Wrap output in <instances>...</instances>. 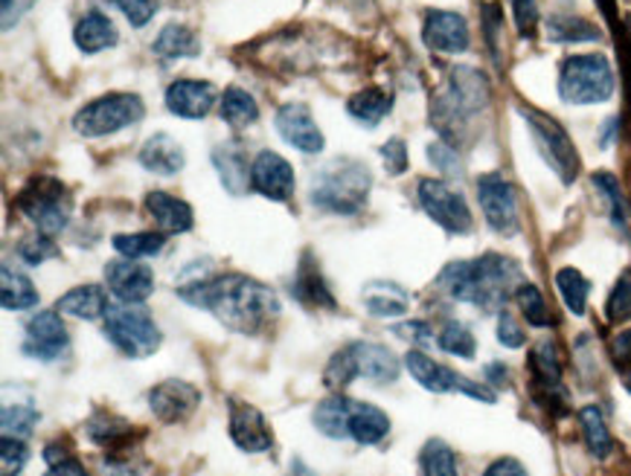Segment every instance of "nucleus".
<instances>
[{"instance_id": "b1692460", "label": "nucleus", "mask_w": 631, "mask_h": 476, "mask_svg": "<svg viewBox=\"0 0 631 476\" xmlns=\"http://www.w3.org/2000/svg\"><path fill=\"white\" fill-rule=\"evenodd\" d=\"M146 213L154 221L160 232H169V236H178V232H190L192 224H195V215L186 201L175 198L163 190H154L146 195Z\"/></svg>"}, {"instance_id": "e433bc0d", "label": "nucleus", "mask_w": 631, "mask_h": 476, "mask_svg": "<svg viewBox=\"0 0 631 476\" xmlns=\"http://www.w3.org/2000/svg\"><path fill=\"white\" fill-rule=\"evenodd\" d=\"M346 404H350L346 396L323 398L312 413L314 428L329 439H346Z\"/></svg>"}, {"instance_id": "6e6552de", "label": "nucleus", "mask_w": 631, "mask_h": 476, "mask_svg": "<svg viewBox=\"0 0 631 476\" xmlns=\"http://www.w3.org/2000/svg\"><path fill=\"white\" fill-rule=\"evenodd\" d=\"M489 105V82L474 67H454L448 76V90L434 105L437 128L446 134L448 122H463L466 117L483 111Z\"/></svg>"}, {"instance_id": "7ed1b4c3", "label": "nucleus", "mask_w": 631, "mask_h": 476, "mask_svg": "<svg viewBox=\"0 0 631 476\" xmlns=\"http://www.w3.org/2000/svg\"><path fill=\"white\" fill-rule=\"evenodd\" d=\"M370 175L367 163L355 158H338L312 175V204L332 215H359L367 207Z\"/></svg>"}, {"instance_id": "0e129e2a", "label": "nucleus", "mask_w": 631, "mask_h": 476, "mask_svg": "<svg viewBox=\"0 0 631 476\" xmlns=\"http://www.w3.org/2000/svg\"><path fill=\"white\" fill-rule=\"evenodd\" d=\"M614 131H617V119H606V128H602V131H600L602 149H611V140H614Z\"/></svg>"}, {"instance_id": "1a4fd4ad", "label": "nucleus", "mask_w": 631, "mask_h": 476, "mask_svg": "<svg viewBox=\"0 0 631 476\" xmlns=\"http://www.w3.org/2000/svg\"><path fill=\"white\" fill-rule=\"evenodd\" d=\"M521 117L527 119L530 134H533V143H536L544 163L562 177V183H574L579 175V154H576L568 131L553 117L533 111V108H521Z\"/></svg>"}, {"instance_id": "9b49d317", "label": "nucleus", "mask_w": 631, "mask_h": 476, "mask_svg": "<svg viewBox=\"0 0 631 476\" xmlns=\"http://www.w3.org/2000/svg\"><path fill=\"white\" fill-rule=\"evenodd\" d=\"M419 204L428 213V218L440 224L442 230L451 232V236H463V232L472 230V213H469L466 198L440 177L419 181Z\"/></svg>"}, {"instance_id": "5fc2aeb1", "label": "nucleus", "mask_w": 631, "mask_h": 476, "mask_svg": "<svg viewBox=\"0 0 631 476\" xmlns=\"http://www.w3.org/2000/svg\"><path fill=\"white\" fill-rule=\"evenodd\" d=\"M512 3V18H515V26H518L521 35H533L538 24V7L536 0H510Z\"/></svg>"}, {"instance_id": "7c9ffc66", "label": "nucleus", "mask_w": 631, "mask_h": 476, "mask_svg": "<svg viewBox=\"0 0 631 476\" xmlns=\"http://www.w3.org/2000/svg\"><path fill=\"white\" fill-rule=\"evenodd\" d=\"M154 56L163 62H175V58H195L201 53V39L190 26L184 24H167L152 44Z\"/></svg>"}, {"instance_id": "6ab92c4d", "label": "nucleus", "mask_w": 631, "mask_h": 476, "mask_svg": "<svg viewBox=\"0 0 631 476\" xmlns=\"http://www.w3.org/2000/svg\"><path fill=\"white\" fill-rule=\"evenodd\" d=\"M277 131L286 140L288 145H295L297 151L303 154H318L323 151L327 140H323V131L314 122L309 105L303 102H286L277 111Z\"/></svg>"}, {"instance_id": "5701e85b", "label": "nucleus", "mask_w": 631, "mask_h": 476, "mask_svg": "<svg viewBox=\"0 0 631 476\" xmlns=\"http://www.w3.org/2000/svg\"><path fill=\"white\" fill-rule=\"evenodd\" d=\"M391 433V415L378 410L376 404H364L350 398L346 404V439L355 445H378Z\"/></svg>"}, {"instance_id": "ddd939ff", "label": "nucleus", "mask_w": 631, "mask_h": 476, "mask_svg": "<svg viewBox=\"0 0 631 476\" xmlns=\"http://www.w3.org/2000/svg\"><path fill=\"white\" fill-rule=\"evenodd\" d=\"M71 346V334L58 311H39L32 314L30 323L24 326V343H21V351L26 357H35V360H56L67 351Z\"/></svg>"}, {"instance_id": "473e14b6", "label": "nucleus", "mask_w": 631, "mask_h": 476, "mask_svg": "<svg viewBox=\"0 0 631 476\" xmlns=\"http://www.w3.org/2000/svg\"><path fill=\"white\" fill-rule=\"evenodd\" d=\"M393 108V96L382 88H364L361 94H355L346 102V111L350 117H355L361 126L376 128Z\"/></svg>"}, {"instance_id": "72a5a7b5", "label": "nucleus", "mask_w": 631, "mask_h": 476, "mask_svg": "<svg viewBox=\"0 0 631 476\" xmlns=\"http://www.w3.org/2000/svg\"><path fill=\"white\" fill-rule=\"evenodd\" d=\"M579 424H582L585 445H588L591 456L608 459L611 451H614V439H611V430H608L606 415H602L600 407H582V410H579Z\"/></svg>"}, {"instance_id": "6e6d98bb", "label": "nucleus", "mask_w": 631, "mask_h": 476, "mask_svg": "<svg viewBox=\"0 0 631 476\" xmlns=\"http://www.w3.org/2000/svg\"><path fill=\"white\" fill-rule=\"evenodd\" d=\"M382 158L387 163V172L391 175H402L408 169V145L402 143L399 137H393L387 143L382 145Z\"/></svg>"}, {"instance_id": "f257e3e1", "label": "nucleus", "mask_w": 631, "mask_h": 476, "mask_svg": "<svg viewBox=\"0 0 631 476\" xmlns=\"http://www.w3.org/2000/svg\"><path fill=\"white\" fill-rule=\"evenodd\" d=\"M178 296L192 309L213 314L236 334H263L280 317V296L245 273H218L178 288Z\"/></svg>"}, {"instance_id": "69168bd1", "label": "nucleus", "mask_w": 631, "mask_h": 476, "mask_svg": "<svg viewBox=\"0 0 631 476\" xmlns=\"http://www.w3.org/2000/svg\"><path fill=\"white\" fill-rule=\"evenodd\" d=\"M625 387H629V392H631V375H625Z\"/></svg>"}, {"instance_id": "09e8293b", "label": "nucleus", "mask_w": 631, "mask_h": 476, "mask_svg": "<svg viewBox=\"0 0 631 476\" xmlns=\"http://www.w3.org/2000/svg\"><path fill=\"white\" fill-rule=\"evenodd\" d=\"M18 256L24 259L26 264H41L58 256V247L53 245V238L50 236H26L21 238V245H18Z\"/></svg>"}, {"instance_id": "4be33fe9", "label": "nucleus", "mask_w": 631, "mask_h": 476, "mask_svg": "<svg viewBox=\"0 0 631 476\" xmlns=\"http://www.w3.org/2000/svg\"><path fill=\"white\" fill-rule=\"evenodd\" d=\"M291 296H295L300 305L306 309H327V311H335L338 302L329 291L327 279L320 273V264L314 262V256L306 250L300 264H297V273H295V282H291Z\"/></svg>"}, {"instance_id": "3c124183", "label": "nucleus", "mask_w": 631, "mask_h": 476, "mask_svg": "<svg viewBox=\"0 0 631 476\" xmlns=\"http://www.w3.org/2000/svg\"><path fill=\"white\" fill-rule=\"evenodd\" d=\"M498 340L506 349H521L527 343V334L521 332L518 320L512 317L510 311H501V317H498Z\"/></svg>"}, {"instance_id": "a19ab883", "label": "nucleus", "mask_w": 631, "mask_h": 476, "mask_svg": "<svg viewBox=\"0 0 631 476\" xmlns=\"http://www.w3.org/2000/svg\"><path fill=\"white\" fill-rule=\"evenodd\" d=\"M437 346H440L446 355L463 357V360H472L474 351H478V340H474L472 328L457 323V320H448L446 326L437 334Z\"/></svg>"}, {"instance_id": "a878e982", "label": "nucleus", "mask_w": 631, "mask_h": 476, "mask_svg": "<svg viewBox=\"0 0 631 476\" xmlns=\"http://www.w3.org/2000/svg\"><path fill=\"white\" fill-rule=\"evenodd\" d=\"M140 166L154 172L160 177L178 175L186 166L184 145L178 143L175 137L169 134H152L140 149Z\"/></svg>"}, {"instance_id": "393cba45", "label": "nucleus", "mask_w": 631, "mask_h": 476, "mask_svg": "<svg viewBox=\"0 0 631 476\" xmlns=\"http://www.w3.org/2000/svg\"><path fill=\"white\" fill-rule=\"evenodd\" d=\"M361 302L370 317L378 320H396L405 317L410 309V294L396 282H384V279H373L361 288Z\"/></svg>"}, {"instance_id": "e2e57ef3", "label": "nucleus", "mask_w": 631, "mask_h": 476, "mask_svg": "<svg viewBox=\"0 0 631 476\" xmlns=\"http://www.w3.org/2000/svg\"><path fill=\"white\" fill-rule=\"evenodd\" d=\"M396 332L405 334V337H414L416 343H434L431 328L425 326V323H408V326H399Z\"/></svg>"}, {"instance_id": "ea45409f", "label": "nucleus", "mask_w": 631, "mask_h": 476, "mask_svg": "<svg viewBox=\"0 0 631 476\" xmlns=\"http://www.w3.org/2000/svg\"><path fill=\"white\" fill-rule=\"evenodd\" d=\"M114 250L122 256V259H149V256H158L167 245L163 232H120V236L111 238Z\"/></svg>"}, {"instance_id": "a18cd8bd", "label": "nucleus", "mask_w": 631, "mask_h": 476, "mask_svg": "<svg viewBox=\"0 0 631 476\" xmlns=\"http://www.w3.org/2000/svg\"><path fill=\"white\" fill-rule=\"evenodd\" d=\"M591 181H593V186H597V192H600L602 198L608 201V213H611V221H614L617 227H623L625 224V198H623V190H620V181H617L611 172H597Z\"/></svg>"}, {"instance_id": "de8ad7c7", "label": "nucleus", "mask_w": 631, "mask_h": 476, "mask_svg": "<svg viewBox=\"0 0 631 476\" xmlns=\"http://www.w3.org/2000/svg\"><path fill=\"white\" fill-rule=\"evenodd\" d=\"M0 462H3V476H18L26 468L30 462V447H26L24 439L3 436L0 442Z\"/></svg>"}, {"instance_id": "c03bdc74", "label": "nucleus", "mask_w": 631, "mask_h": 476, "mask_svg": "<svg viewBox=\"0 0 631 476\" xmlns=\"http://www.w3.org/2000/svg\"><path fill=\"white\" fill-rule=\"evenodd\" d=\"M39 410L30 404H7L3 407V436H12V439H26L32 436V430L39 424Z\"/></svg>"}, {"instance_id": "f8f14e48", "label": "nucleus", "mask_w": 631, "mask_h": 476, "mask_svg": "<svg viewBox=\"0 0 631 476\" xmlns=\"http://www.w3.org/2000/svg\"><path fill=\"white\" fill-rule=\"evenodd\" d=\"M478 201L486 215V224L501 236H515L521 227L518 215V192L498 172L478 177Z\"/></svg>"}, {"instance_id": "603ef678", "label": "nucleus", "mask_w": 631, "mask_h": 476, "mask_svg": "<svg viewBox=\"0 0 631 476\" xmlns=\"http://www.w3.org/2000/svg\"><path fill=\"white\" fill-rule=\"evenodd\" d=\"M428 160H431L434 166L440 169L442 175H460L463 169H460V158H457V151L451 149L448 143H431L428 145Z\"/></svg>"}, {"instance_id": "58836bf2", "label": "nucleus", "mask_w": 631, "mask_h": 476, "mask_svg": "<svg viewBox=\"0 0 631 476\" xmlns=\"http://www.w3.org/2000/svg\"><path fill=\"white\" fill-rule=\"evenodd\" d=\"M556 288H559L562 300H565L570 314L582 317L585 309H588V296H591V282L576 268H562L556 273Z\"/></svg>"}, {"instance_id": "a211bd4d", "label": "nucleus", "mask_w": 631, "mask_h": 476, "mask_svg": "<svg viewBox=\"0 0 631 476\" xmlns=\"http://www.w3.org/2000/svg\"><path fill=\"white\" fill-rule=\"evenodd\" d=\"M105 282H108V291L128 305H143L154 294L152 268L135 259L105 264Z\"/></svg>"}, {"instance_id": "0eeeda50", "label": "nucleus", "mask_w": 631, "mask_h": 476, "mask_svg": "<svg viewBox=\"0 0 631 476\" xmlns=\"http://www.w3.org/2000/svg\"><path fill=\"white\" fill-rule=\"evenodd\" d=\"M143 113L146 105L137 94H108L85 105L73 117V128L82 137H108L128 126H137Z\"/></svg>"}, {"instance_id": "39448f33", "label": "nucleus", "mask_w": 631, "mask_h": 476, "mask_svg": "<svg viewBox=\"0 0 631 476\" xmlns=\"http://www.w3.org/2000/svg\"><path fill=\"white\" fill-rule=\"evenodd\" d=\"M614 67L602 53L565 58L559 73V96L568 105H600L614 96Z\"/></svg>"}, {"instance_id": "8fccbe9b", "label": "nucleus", "mask_w": 631, "mask_h": 476, "mask_svg": "<svg viewBox=\"0 0 631 476\" xmlns=\"http://www.w3.org/2000/svg\"><path fill=\"white\" fill-rule=\"evenodd\" d=\"M111 3L120 7L122 15L128 18V24L137 26V30L149 24L154 12H158V0H111Z\"/></svg>"}, {"instance_id": "052dcab7", "label": "nucleus", "mask_w": 631, "mask_h": 476, "mask_svg": "<svg viewBox=\"0 0 631 476\" xmlns=\"http://www.w3.org/2000/svg\"><path fill=\"white\" fill-rule=\"evenodd\" d=\"M483 378H486L489 387H510V369H506L504 364H486V369H483Z\"/></svg>"}, {"instance_id": "aec40b11", "label": "nucleus", "mask_w": 631, "mask_h": 476, "mask_svg": "<svg viewBox=\"0 0 631 476\" xmlns=\"http://www.w3.org/2000/svg\"><path fill=\"white\" fill-rule=\"evenodd\" d=\"M222 96L216 94V88L210 82L199 79H178L167 88V108L169 113H175L181 119H204L213 105L218 102Z\"/></svg>"}, {"instance_id": "2eb2a0df", "label": "nucleus", "mask_w": 631, "mask_h": 476, "mask_svg": "<svg viewBox=\"0 0 631 476\" xmlns=\"http://www.w3.org/2000/svg\"><path fill=\"white\" fill-rule=\"evenodd\" d=\"M295 169L282 154L263 149L250 163V190L268 201H288L295 195Z\"/></svg>"}, {"instance_id": "9d476101", "label": "nucleus", "mask_w": 631, "mask_h": 476, "mask_svg": "<svg viewBox=\"0 0 631 476\" xmlns=\"http://www.w3.org/2000/svg\"><path fill=\"white\" fill-rule=\"evenodd\" d=\"M405 366H408L410 378L423 389L434 392V396H446V392H463V396L483 401V404H495V389L489 383H474L463 375H457L454 369L437 364L434 357L425 355L423 349H410L405 355Z\"/></svg>"}, {"instance_id": "f704fd0d", "label": "nucleus", "mask_w": 631, "mask_h": 476, "mask_svg": "<svg viewBox=\"0 0 631 476\" xmlns=\"http://www.w3.org/2000/svg\"><path fill=\"white\" fill-rule=\"evenodd\" d=\"M218 113H222V119L231 128H248L259 119V105H256V99L248 90L233 85V88L224 90L222 99H218Z\"/></svg>"}, {"instance_id": "423d86ee", "label": "nucleus", "mask_w": 631, "mask_h": 476, "mask_svg": "<svg viewBox=\"0 0 631 476\" xmlns=\"http://www.w3.org/2000/svg\"><path fill=\"white\" fill-rule=\"evenodd\" d=\"M105 337L114 343V349L122 351L126 357L143 360L152 357L160 349V334L158 323L143 305H128V302H117L105 314Z\"/></svg>"}, {"instance_id": "2f4dec72", "label": "nucleus", "mask_w": 631, "mask_h": 476, "mask_svg": "<svg viewBox=\"0 0 631 476\" xmlns=\"http://www.w3.org/2000/svg\"><path fill=\"white\" fill-rule=\"evenodd\" d=\"M39 291L32 285L30 279L21 273V270H12L9 264H3V273H0V302L7 311H26L39 305Z\"/></svg>"}, {"instance_id": "412c9836", "label": "nucleus", "mask_w": 631, "mask_h": 476, "mask_svg": "<svg viewBox=\"0 0 631 476\" xmlns=\"http://www.w3.org/2000/svg\"><path fill=\"white\" fill-rule=\"evenodd\" d=\"M352 355H355V366H359V378L370 383H393L399 378L402 364L399 357L393 355L387 346L382 343H370V340H352L350 343Z\"/></svg>"}, {"instance_id": "4468645a", "label": "nucleus", "mask_w": 631, "mask_h": 476, "mask_svg": "<svg viewBox=\"0 0 631 476\" xmlns=\"http://www.w3.org/2000/svg\"><path fill=\"white\" fill-rule=\"evenodd\" d=\"M201 404V389L181 378H169L149 389V410L160 424H181Z\"/></svg>"}, {"instance_id": "79ce46f5", "label": "nucleus", "mask_w": 631, "mask_h": 476, "mask_svg": "<svg viewBox=\"0 0 631 476\" xmlns=\"http://www.w3.org/2000/svg\"><path fill=\"white\" fill-rule=\"evenodd\" d=\"M512 300L518 302L521 314L527 317L530 326L536 328H550L553 326V317H550V309H547V302H544V294L538 291L533 282H521L518 291Z\"/></svg>"}, {"instance_id": "13d9d810", "label": "nucleus", "mask_w": 631, "mask_h": 476, "mask_svg": "<svg viewBox=\"0 0 631 476\" xmlns=\"http://www.w3.org/2000/svg\"><path fill=\"white\" fill-rule=\"evenodd\" d=\"M611 357H614V364L623 369L625 375H631V328L629 332H620L611 340Z\"/></svg>"}, {"instance_id": "f03ea898", "label": "nucleus", "mask_w": 631, "mask_h": 476, "mask_svg": "<svg viewBox=\"0 0 631 476\" xmlns=\"http://www.w3.org/2000/svg\"><path fill=\"white\" fill-rule=\"evenodd\" d=\"M524 282L518 262L501 253H486L472 262H451L440 270L437 288L451 300L469 302L483 311H501Z\"/></svg>"}, {"instance_id": "680f3d73", "label": "nucleus", "mask_w": 631, "mask_h": 476, "mask_svg": "<svg viewBox=\"0 0 631 476\" xmlns=\"http://www.w3.org/2000/svg\"><path fill=\"white\" fill-rule=\"evenodd\" d=\"M44 476H90V474L82 468L79 459H67L58 462V465H50V470Z\"/></svg>"}, {"instance_id": "864d4df0", "label": "nucleus", "mask_w": 631, "mask_h": 476, "mask_svg": "<svg viewBox=\"0 0 631 476\" xmlns=\"http://www.w3.org/2000/svg\"><path fill=\"white\" fill-rule=\"evenodd\" d=\"M99 476H137L131 453H105L99 459Z\"/></svg>"}, {"instance_id": "20e7f679", "label": "nucleus", "mask_w": 631, "mask_h": 476, "mask_svg": "<svg viewBox=\"0 0 631 476\" xmlns=\"http://www.w3.org/2000/svg\"><path fill=\"white\" fill-rule=\"evenodd\" d=\"M18 213L39 227L41 236H58L71 224L73 195L58 177L39 175L18 192Z\"/></svg>"}, {"instance_id": "49530a36", "label": "nucleus", "mask_w": 631, "mask_h": 476, "mask_svg": "<svg viewBox=\"0 0 631 476\" xmlns=\"http://www.w3.org/2000/svg\"><path fill=\"white\" fill-rule=\"evenodd\" d=\"M606 317L611 323H625L631 320V270H625L623 277L617 279L614 291L606 302Z\"/></svg>"}, {"instance_id": "c756f323", "label": "nucleus", "mask_w": 631, "mask_h": 476, "mask_svg": "<svg viewBox=\"0 0 631 476\" xmlns=\"http://www.w3.org/2000/svg\"><path fill=\"white\" fill-rule=\"evenodd\" d=\"M213 163H216L224 190L231 192V195H242V192L248 190L250 169L248 160H245V151H242L239 145L236 143L218 145V149L213 151Z\"/></svg>"}, {"instance_id": "4c0bfd02", "label": "nucleus", "mask_w": 631, "mask_h": 476, "mask_svg": "<svg viewBox=\"0 0 631 476\" xmlns=\"http://www.w3.org/2000/svg\"><path fill=\"white\" fill-rule=\"evenodd\" d=\"M419 476H460L457 453L442 439H431L419 453Z\"/></svg>"}, {"instance_id": "bb28decb", "label": "nucleus", "mask_w": 631, "mask_h": 476, "mask_svg": "<svg viewBox=\"0 0 631 476\" xmlns=\"http://www.w3.org/2000/svg\"><path fill=\"white\" fill-rule=\"evenodd\" d=\"M108 309H111V302L103 285H76L56 300L58 314L76 320H99L108 314Z\"/></svg>"}, {"instance_id": "cd10ccee", "label": "nucleus", "mask_w": 631, "mask_h": 476, "mask_svg": "<svg viewBox=\"0 0 631 476\" xmlns=\"http://www.w3.org/2000/svg\"><path fill=\"white\" fill-rule=\"evenodd\" d=\"M85 433L94 445L105 447V453H131V439H135V428L126 419L114 413H96L90 415L85 424Z\"/></svg>"}, {"instance_id": "37998d69", "label": "nucleus", "mask_w": 631, "mask_h": 476, "mask_svg": "<svg viewBox=\"0 0 631 476\" xmlns=\"http://www.w3.org/2000/svg\"><path fill=\"white\" fill-rule=\"evenodd\" d=\"M352 381H359V366H355V355H352L350 343H346L344 349H338L335 355L329 357L327 369H323V383H327L329 389L341 392V389L350 387Z\"/></svg>"}, {"instance_id": "4d7b16f0", "label": "nucleus", "mask_w": 631, "mask_h": 476, "mask_svg": "<svg viewBox=\"0 0 631 476\" xmlns=\"http://www.w3.org/2000/svg\"><path fill=\"white\" fill-rule=\"evenodd\" d=\"M3 7H0V12H3V30H15V24L21 21V18L30 12L32 7H35V0H0Z\"/></svg>"}, {"instance_id": "f3484780", "label": "nucleus", "mask_w": 631, "mask_h": 476, "mask_svg": "<svg viewBox=\"0 0 631 476\" xmlns=\"http://www.w3.org/2000/svg\"><path fill=\"white\" fill-rule=\"evenodd\" d=\"M423 41L425 47L434 50V53H442V56H457V53H466L469 50V24H466L463 15L457 12H448V9H431L425 15L423 24Z\"/></svg>"}, {"instance_id": "bf43d9fd", "label": "nucleus", "mask_w": 631, "mask_h": 476, "mask_svg": "<svg viewBox=\"0 0 631 476\" xmlns=\"http://www.w3.org/2000/svg\"><path fill=\"white\" fill-rule=\"evenodd\" d=\"M483 476H530V474L515 456H501V459H495L486 470H483Z\"/></svg>"}, {"instance_id": "c85d7f7f", "label": "nucleus", "mask_w": 631, "mask_h": 476, "mask_svg": "<svg viewBox=\"0 0 631 476\" xmlns=\"http://www.w3.org/2000/svg\"><path fill=\"white\" fill-rule=\"evenodd\" d=\"M117 39H120V35H117V26H114L111 18L105 15V12H99V9H90L88 15H82L76 30H73L76 47H79L82 53H88V56L114 47Z\"/></svg>"}, {"instance_id": "dca6fc26", "label": "nucleus", "mask_w": 631, "mask_h": 476, "mask_svg": "<svg viewBox=\"0 0 631 476\" xmlns=\"http://www.w3.org/2000/svg\"><path fill=\"white\" fill-rule=\"evenodd\" d=\"M231 415H227V424H231V439L233 445L245 453H265L274 447V433L271 424L265 419L254 404L248 401H239L233 398L231 401Z\"/></svg>"}, {"instance_id": "c9c22d12", "label": "nucleus", "mask_w": 631, "mask_h": 476, "mask_svg": "<svg viewBox=\"0 0 631 476\" xmlns=\"http://www.w3.org/2000/svg\"><path fill=\"white\" fill-rule=\"evenodd\" d=\"M547 35L559 44H585V41L602 39V32L579 15H553L547 21Z\"/></svg>"}]
</instances>
